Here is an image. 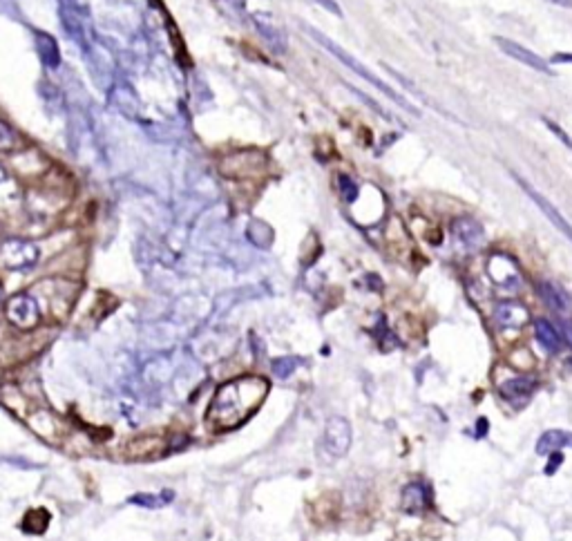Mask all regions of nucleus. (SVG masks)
Instances as JSON below:
<instances>
[{
	"instance_id": "f257e3e1",
	"label": "nucleus",
	"mask_w": 572,
	"mask_h": 541,
	"mask_svg": "<svg viewBox=\"0 0 572 541\" xmlns=\"http://www.w3.org/2000/svg\"><path fill=\"white\" fill-rule=\"evenodd\" d=\"M266 394H269V383L264 378L248 376V378L231 381L217 389L208 409V419L217 430H231L262 405Z\"/></svg>"
},
{
	"instance_id": "f03ea898",
	"label": "nucleus",
	"mask_w": 572,
	"mask_h": 541,
	"mask_svg": "<svg viewBox=\"0 0 572 541\" xmlns=\"http://www.w3.org/2000/svg\"><path fill=\"white\" fill-rule=\"evenodd\" d=\"M304 30H307V34L311 36V39H313V41H315L317 45H322V47L326 49L329 54H333V56H336V58H338V61L342 63V65H347V68H349V70H351L353 74H358V77H360L362 81H367V83H369V85H374L378 92H383L385 96H389V98L393 101V103H398L400 108H405L407 112H409V115H418V110H416V108H414V106L409 103V101H407V98L402 96V94H398L396 90H393V87H389V85H387V83H385L383 79L378 77V74H374V72H371L369 68H364V65H362V63H360L358 58H355L353 54H349L347 49H342V47H340V45H338L336 41H331V39H329V36H324V34H322L320 30H315V27H309V25H304Z\"/></svg>"
},
{
	"instance_id": "7ed1b4c3",
	"label": "nucleus",
	"mask_w": 572,
	"mask_h": 541,
	"mask_svg": "<svg viewBox=\"0 0 572 541\" xmlns=\"http://www.w3.org/2000/svg\"><path fill=\"white\" fill-rule=\"evenodd\" d=\"M322 447L329 457L342 459L351 447V425L347 419L333 416L329 419L324 427V436H322Z\"/></svg>"
},
{
	"instance_id": "20e7f679",
	"label": "nucleus",
	"mask_w": 572,
	"mask_h": 541,
	"mask_svg": "<svg viewBox=\"0 0 572 541\" xmlns=\"http://www.w3.org/2000/svg\"><path fill=\"white\" fill-rule=\"evenodd\" d=\"M38 260V248L25 240H7L0 246V262L7 269H27Z\"/></svg>"
},
{
	"instance_id": "39448f33",
	"label": "nucleus",
	"mask_w": 572,
	"mask_h": 541,
	"mask_svg": "<svg viewBox=\"0 0 572 541\" xmlns=\"http://www.w3.org/2000/svg\"><path fill=\"white\" fill-rule=\"evenodd\" d=\"M494 43H497V47L501 49V52L505 56H510L519 63H523L526 68H532V70H537L541 74H554V70L550 68V63L541 58L539 54H535L532 49L523 47L521 43L512 41V39H503V36H494Z\"/></svg>"
},
{
	"instance_id": "423d86ee",
	"label": "nucleus",
	"mask_w": 572,
	"mask_h": 541,
	"mask_svg": "<svg viewBox=\"0 0 572 541\" xmlns=\"http://www.w3.org/2000/svg\"><path fill=\"white\" fill-rule=\"evenodd\" d=\"M512 177H514V182H516V184H519L521 188H523V193H526V195H528V197H530V199L535 201V204H537V206L541 208V212H543V215L548 217V219H550V222H552V224L557 226V229L561 231V233H564V235L568 237V240L572 242V226H570V222H568V219H566V217L561 215V212H559V210H557V208L552 206V201H550V199H545V197H543V195H541V193L537 191L535 186H532L530 182H526L523 177H519L516 172H512Z\"/></svg>"
},
{
	"instance_id": "0eeeda50",
	"label": "nucleus",
	"mask_w": 572,
	"mask_h": 541,
	"mask_svg": "<svg viewBox=\"0 0 572 541\" xmlns=\"http://www.w3.org/2000/svg\"><path fill=\"white\" fill-rule=\"evenodd\" d=\"M7 318L11 324H16L18 329H34L38 318H41V313H38V305L36 300L30 298V295H14L9 302H7Z\"/></svg>"
},
{
	"instance_id": "6e6552de",
	"label": "nucleus",
	"mask_w": 572,
	"mask_h": 541,
	"mask_svg": "<svg viewBox=\"0 0 572 541\" xmlns=\"http://www.w3.org/2000/svg\"><path fill=\"white\" fill-rule=\"evenodd\" d=\"M535 392L537 378H532V376H510L507 381L499 383V394L512 405H526Z\"/></svg>"
},
{
	"instance_id": "1a4fd4ad",
	"label": "nucleus",
	"mask_w": 572,
	"mask_h": 541,
	"mask_svg": "<svg viewBox=\"0 0 572 541\" xmlns=\"http://www.w3.org/2000/svg\"><path fill=\"white\" fill-rule=\"evenodd\" d=\"M530 320V313L523 305H519V302H501L494 309V322H497L501 329H521L523 324H528Z\"/></svg>"
},
{
	"instance_id": "9d476101",
	"label": "nucleus",
	"mask_w": 572,
	"mask_h": 541,
	"mask_svg": "<svg viewBox=\"0 0 572 541\" xmlns=\"http://www.w3.org/2000/svg\"><path fill=\"white\" fill-rule=\"evenodd\" d=\"M566 447H572V432L566 430H548L543 432L537 441V454L548 459L554 452H561Z\"/></svg>"
},
{
	"instance_id": "9b49d317",
	"label": "nucleus",
	"mask_w": 572,
	"mask_h": 541,
	"mask_svg": "<svg viewBox=\"0 0 572 541\" xmlns=\"http://www.w3.org/2000/svg\"><path fill=\"white\" fill-rule=\"evenodd\" d=\"M490 275L492 280L501 286H514L519 284V269L516 264L505 255H494L490 260Z\"/></svg>"
},
{
	"instance_id": "f8f14e48",
	"label": "nucleus",
	"mask_w": 572,
	"mask_h": 541,
	"mask_svg": "<svg viewBox=\"0 0 572 541\" xmlns=\"http://www.w3.org/2000/svg\"><path fill=\"white\" fill-rule=\"evenodd\" d=\"M454 235H456V240L465 244L467 248H478L483 244V240H485L483 226L476 219H469V217L454 222Z\"/></svg>"
},
{
	"instance_id": "ddd939ff",
	"label": "nucleus",
	"mask_w": 572,
	"mask_h": 541,
	"mask_svg": "<svg viewBox=\"0 0 572 541\" xmlns=\"http://www.w3.org/2000/svg\"><path fill=\"white\" fill-rule=\"evenodd\" d=\"M427 506H429V490L421 481H414L409 485H405V490H402V508L407 512L418 514V512H423Z\"/></svg>"
},
{
	"instance_id": "4468645a",
	"label": "nucleus",
	"mask_w": 572,
	"mask_h": 541,
	"mask_svg": "<svg viewBox=\"0 0 572 541\" xmlns=\"http://www.w3.org/2000/svg\"><path fill=\"white\" fill-rule=\"evenodd\" d=\"M537 288H539V295L543 298V302H545V305H548L552 311L564 313V311L570 309V300H568V295H566L557 284H552V282H539Z\"/></svg>"
},
{
	"instance_id": "2eb2a0df",
	"label": "nucleus",
	"mask_w": 572,
	"mask_h": 541,
	"mask_svg": "<svg viewBox=\"0 0 572 541\" xmlns=\"http://www.w3.org/2000/svg\"><path fill=\"white\" fill-rule=\"evenodd\" d=\"M535 336H537L539 345L548 351V354H557V351L561 349V338H559V331L548 320H543V318L535 320Z\"/></svg>"
},
{
	"instance_id": "dca6fc26",
	"label": "nucleus",
	"mask_w": 572,
	"mask_h": 541,
	"mask_svg": "<svg viewBox=\"0 0 572 541\" xmlns=\"http://www.w3.org/2000/svg\"><path fill=\"white\" fill-rule=\"evenodd\" d=\"M174 499V492L172 490H163V492H139V495H132L128 499V503L132 506H139V508H146V510H159V508H166L168 503Z\"/></svg>"
},
{
	"instance_id": "f3484780",
	"label": "nucleus",
	"mask_w": 572,
	"mask_h": 541,
	"mask_svg": "<svg viewBox=\"0 0 572 541\" xmlns=\"http://www.w3.org/2000/svg\"><path fill=\"white\" fill-rule=\"evenodd\" d=\"M258 30H260V34L264 36V39L273 45L275 52H279V54L286 52L288 43H286V36H284L282 30L275 27V25H271V23H260V20H258Z\"/></svg>"
},
{
	"instance_id": "a211bd4d",
	"label": "nucleus",
	"mask_w": 572,
	"mask_h": 541,
	"mask_svg": "<svg viewBox=\"0 0 572 541\" xmlns=\"http://www.w3.org/2000/svg\"><path fill=\"white\" fill-rule=\"evenodd\" d=\"M300 364H302V358H295V356H282V358H277V360L273 362V374L277 376V378L286 381L288 376L300 367Z\"/></svg>"
},
{
	"instance_id": "6ab92c4d",
	"label": "nucleus",
	"mask_w": 572,
	"mask_h": 541,
	"mask_svg": "<svg viewBox=\"0 0 572 541\" xmlns=\"http://www.w3.org/2000/svg\"><path fill=\"white\" fill-rule=\"evenodd\" d=\"M18 144H20V136L16 134V130L11 128L7 121L0 119V150L9 153V150H16Z\"/></svg>"
},
{
	"instance_id": "aec40b11",
	"label": "nucleus",
	"mask_w": 572,
	"mask_h": 541,
	"mask_svg": "<svg viewBox=\"0 0 572 541\" xmlns=\"http://www.w3.org/2000/svg\"><path fill=\"white\" fill-rule=\"evenodd\" d=\"M340 191H342V197H345L349 204H351V201H355V197H358L360 188H358V184H355L351 177L342 174V177H340Z\"/></svg>"
},
{
	"instance_id": "412c9836",
	"label": "nucleus",
	"mask_w": 572,
	"mask_h": 541,
	"mask_svg": "<svg viewBox=\"0 0 572 541\" xmlns=\"http://www.w3.org/2000/svg\"><path fill=\"white\" fill-rule=\"evenodd\" d=\"M543 123L548 125V130H550V132H552V134L557 136L559 141H561L564 146H568V148L572 150V136H570V134H568V132H566V130L561 128V125H557V123H554L552 119H543Z\"/></svg>"
},
{
	"instance_id": "4be33fe9",
	"label": "nucleus",
	"mask_w": 572,
	"mask_h": 541,
	"mask_svg": "<svg viewBox=\"0 0 572 541\" xmlns=\"http://www.w3.org/2000/svg\"><path fill=\"white\" fill-rule=\"evenodd\" d=\"M353 92H355V94H358L360 98H364V101H367V103H369V106H371V108H374V110L378 112V115H383V117H389V112H387L385 108H380V106L376 103V101H374V98H369V96H367V94H362L360 90H353Z\"/></svg>"
},
{
	"instance_id": "5701e85b",
	"label": "nucleus",
	"mask_w": 572,
	"mask_h": 541,
	"mask_svg": "<svg viewBox=\"0 0 572 541\" xmlns=\"http://www.w3.org/2000/svg\"><path fill=\"white\" fill-rule=\"evenodd\" d=\"M554 454H557V452H554ZM548 459H550V463H548V468H545V474H554V470L564 463V454H557V457L550 454Z\"/></svg>"
},
{
	"instance_id": "b1692460",
	"label": "nucleus",
	"mask_w": 572,
	"mask_h": 541,
	"mask_svg": "<svg viewBox=\"0 0 572 541\" xmlns=\"http://www.w3.org/2000/svg\"><path fill=\"white\" fill-rule=\"evenodd\" d=\"M315 3H320L324 9H329V11H333L336 16H342V9H340V5L336 3V0H315Z\"/></svg>"
},
{
	"instance_id": "393cba45",
	"label": "nucleus",
	"mask_w": 572,
	"mask_h": 541,
	"mask_svg": "<svg viewBox=\"0 0 572 541\" xmlns=\"http://www.w3.org/2000/svg\"><path fill=\"white\" fill-rule=\"evenodd\" d=\"M561 331H564V336H566L568 345L572 347V320H564V322H561Z\"/></svg>"
},
{
	"instance_id": "a878e982",
	"label": "nucleus",
	"mask_w": 572,
	"mask_h": 541,
	"mask_svg": "<svg viewBox=\"0 0 572 541\" xmlns=\"http://www.w3.org/2000/svg\"><path fill=\"white\" fill-rule=\"evenodd\" d=\"M552 63H572V54H568V52H564V54H554L552 56Z\"/></svg>"
},
{
	"instance_id": "bb28decb",
	"label": "nucleus",
	"mask_w": 572,
	"mask_h": 541,
	"mask_svg": "<svg viewBox=\"0 0 572 541\" xmlns=\"http://www.w3.org/2000/svg\"><path fill=\"white\" fill-rule=\"evenodd\" d=\"M485 430H488V423L481 419V421H478V432H476V438H481L483 434H485Z\"/></svg>"
},
{
	"instance_id": "cd10ccee",
	"label": "nucleus",
	"mask_w": 572,
	"mask_h": 541,
	"mask_svg": "<svg viewBox=\"0 0 572 541\" xmlns=\"http://www.w3.org/2000/svg\"><path fill=\"white\" fill-rule=\"evenodd\" d=\"M550 3H554V5H559V7H568V9H572V0H550Z\"/></svg>"
}]
</instances>
